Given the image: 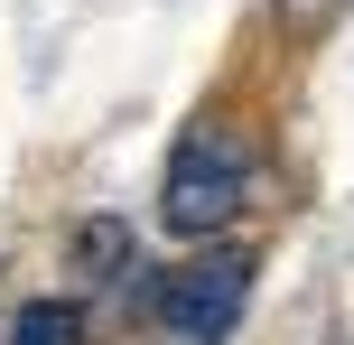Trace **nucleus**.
Segmentation results:
<instances>
[{
  "label": "nucleus",
  "mask_w": 354,
  "mask_h": 345,
  "mask_svg": "<svg viewBox=\"0 0 354 345\" xmlns=\"http://www.w3.org/2000/svg\"><path fill=\"white\" fill-rule=\"evenodd\" d=\"M252 187H261V159H252V140L224 122V112H196L187 131H177L168 149V178H159V224L187 243L224 234L233 215L252 205Z\"/></svg>",
  "instance_id": "obj_1"
},
{
  "label": "nucleus",
  "mask_w": 354,
  "mask_h": 345,
  "mask_svg": "<svg viewBox=\"0 0 354 345\" xmlns=\"http://www.w3.org/2000/svg\"><path fill=\"white\" fill-rule=\"evenodd\" d=\"M243 299H252V252H196L187 271H168L159 327L177 345H224L233 317H243Z\"/></svg>",
  "instance_id": "obj_2"
},
{
  "label": "nucleus",
  "mask_w": 354,
  "mask_h": 345,
  "mask_svg": "<svg viewBox=\"0 0 354 345\" xmlns=\"http://www.w3.org/2000/svg\"><path fill=\"white\" fill-rule=\"evenodd\" d=\"M10 345H84V308L75 299H28L10 317Z\"/></svg>",
  "instance_id": "obj_3"
}]
</instances>
